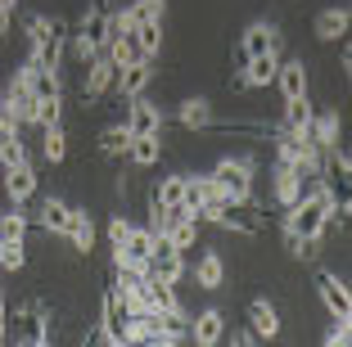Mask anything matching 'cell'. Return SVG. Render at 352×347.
<instances>
[{
	"label": "cell",
	"mask_w": 352,
	"mask_h": 347,
	"mask_svg": "<svg viewBox=\"0 0 352 347\" xmlns=\"http://www.w3.org/2000/svg\"><path fill=\"white\" fill-rule=\"evenodd\" d=\"M10 117V109H5V77H0V122Z\"/></svg>",
	"instance_id": "cell-45"
},
{
	"label": "cell",
	"mask_w": 352,
	"mask_h": 347,
	"mask_svg": "<svg viewBox=\"0 0 352 347\" xmlns=\"http://www.w3.org/2000/svg\"><path fill=\"white\" fill-rule=\"evenodd\" d=\"M334 199H339V194H334V185H325V181L307 185L298 203L280 212V230H294V235H302V239H325V235H330Z\"/></svg>",
	"instance_id": "cell-1"
},
{
	"label": "cell",
	"mask_w": 352,
	"mask_h": 347,
	"mask_svg": "<svg viewBox=\"0 0 352 347\" xmlns=\"http://www.w3.org/2000/svg\"><path fill=\"white\" fill-rule=\"evenodd\" d=\"M140 347H186L181 338H149V343H140Z\"/></svg>",
	"instance_id": "cell-43"
},
{
	"label": "cell",
	"mask_w": 352,
	"mask_h": 347,
	"mask_svg": "<svg viewBox=\"0 0 352 347\" xmlns=\"http://www.w3.org/2000/svg\"><path fill=\"white\" fill-rule=\"evenodd\" d=\"M181 194H186V172H172V176H163V181L149 190V199H154L158 208H167V212H176L181 208Z\"/></svg>",
	"instance_id": "cell-32"
},
{
	"label": "cell",
	"mask_w": 352,
	"mask_h": 347,
	"mask_svg": "<svg viewBox=\"0 0 352 347\" xmlns=\"http://www.w3.org/2000/svg\"><path fill=\"white\" fill-rule=\"evenodd\" d=\"M280 59H285V45L258 54V59H244V72H235V77H230V91H262V86H271V82H276Z\"/></svg>",
	"instance_id": "cell-6"
},
{
	"label": "cell",
	"mask_w": 352,
	"mask_h": 347,
	"mask_svg": "<svg viewBox=\"0 0 352 347\" xmlns=\"http://www.w3.org/2000/svg\"><path fill=\"white\" fill-rule=\"evenodd\" d=\"M244 316H249V334L253 338H267V343H276L280 338V311H276V302H267V298H253L249 306H244Z\"/></svg>",
	"instance_id": "cell-17"
},
{
	"label": "cell",
	"mask_w": 352,
	"mask_h": 347,
	"mask_svg": "<svg viewBox=\"0 0 352 347\" xmlns=\"http://www.w3.org/2000/svg\"><path fill=\"white\" fill-rule=\"evenodd\" d=\"M302 190H307V185H302L298 176H294V167H289V163H276V167H271V199H276L280 212L298 203Z\"/></svg>",
	"instance_id": "cell-23"
},
{
	"label": "cell",
	"mask_w": 352,
	"mask_h": 347,
	"mask_svg": "<svg viewBox=\"0 0 352 347\" xmlns=\"http://www.w3.org/2000/svg\"><path fill=\"white\" fill-rule=\"evenodd\" d=\"M186 343H195V347H221V343H226V316H221L217 306H204V311L190 320Z\"/></svg>",
	"instance_id": "cell-12"
},
{
	"label": "cell",
	"mask_w": 352,
	"mask_h": 347,
	"mask_svg": "<svg viewBox=\"0 0 352 347\" xmlns=\"http://www.w3.org/2000/svg\"><path fill=\"white\" fill-rule=\"evenodd\" d=\"M348 27H352V10L348 5H330V10H321L316 14V41H325V45H334V41H348Z\"/></svg>",
	"instance_id": "cell-19"
},
{
	"label": "cell",
	"mask_w": 352,
	"mask_h": 347,
	"mask_svg": "<svg viewBox=\"0 0 352 347\" xmlns=\"http://www.w3.org/2000/svg\"><path fill=\"white\" fill-rule=\"evenodd\" d=\"M217 225H221V230H230V235H249V239H258L262 230H267V208H262L258 199H239V203H221V212H217Z\"/></svg>",
	"instance_id": "cell-4"
},
{
	"label": "cell",
	"mask_w": 352,
	"mask_h": 347,
	"mask_svg": "<svg viewBox=\"0 0 352 347\" xmlns=\"http://www.w3.org/2000/svg\"><path fill=\"white\" fill-rule=\"evenodd\" d=\"M321 347H352V325H334Z\"/></svg>",
	"instance_id": "cell-40"
},
{
	"label": "cell",
	"mask_w": 352,
	"mask_h": 347,
	"mask_svg": "<svg viewBox=\"0 0 352 347\" xmlns=\"http://www.w3.org/2000/svg\"><path fill=\"white\" fill-rule=\"evenodd\" d=\"M68 221H73V203H63V199H41V208H36V216H32V225H41L45 235H59L68 230Z\"/></svg>",
	"instance_id": "cell-26"
},
{
	"label": "cell",
	"mask_w": 352,
	"mask_h": 347,
	"mask_svg": "<svg viewBox=\"0 0 352 347\" xmlns=\"http://www.w3.org/2000/svg\"><path fill=\"white\" fill-rule=\"evenodd\" d=\"M221 203H226V199L217 194L212 176H208V172H195V176H190L186 172V194H181V208H186L195 221H217Z\"/></svg>",
	"instance_id": "cell-3"
},
{
	"label": "cell",
	"mask_w": 352,
	"mask_h": 347,
	"mask_svg": "<svg viewBox=\"0 0 352 347\" xmlns=\"http://www.w3.org/2000/svg\"><path fill=\"white\" fill-rule=\"evenodd\" d=\"M104 347H126V343H104Z\"/></svg>",
	"instance_id": "cell-47"
},
{
	"label": "cell",
	"mask_w": 352,
	"mask_h": 347,
	"mask_svg": "<svg viewBox=\"0 0 352 347\" xmlns=\"http://www.w3.org/2000/svg\"><path fill=\"white\" fill-rule=\"evenodd\" d=\"M131 10H135V23H163L167 0H131Z\"/></svg>",
	"instance_id": "cell-37"
},
{
	"label": "cell",
	"mask_w": 352,
	"mask_h": 347,
	"mask_svg": "<svg viewBox=\"0 0 352 347\" xmlns=\"http://www.w3.org/2000/svg\"><path fill=\"white\" fill-rule=\"evenodd\" d=\"M77 32H82L86 41L104 45V41H109V32H113V5H109V0H86L82 19H77Z\"/></svg>",
	"instance_id": "cell-16"
},
{
	"label": "cell",
	"mask_w": 352,
	"mask_h": 347,
	"mask_svg": "<svg viewBox=\"0 0 352 347\" xmlns=\"http://www.w3.org/2000/svg\"><path fill=\"white\" fill-rule=\"evenodd\" d=\"M176 122L186 126V131H208V126H217L212 100H204V95H190V100H181V104H176Z\"/></svg>",
	"instance_id": "cell-24"
},
{
	"label": "cell",
	"mask_w": 352,
	"mask_h": 347,
	"mask_svg": "<svg viewBox=\"0 0 352 347\" xmlns=\"http://www.w3.org/2000/svg\"><path fill=\"white\" fill-rule=\"evenodd\" d=\"M63 239H68V244H73V253H82V257L95 253V221L82 212V208H73V221H68Z\"/></svg>",
	"instance_id": "cell-28"
},
{
	"label": "cell",
	"mask_w": 352,
	"mask_h": 347,
	"mask_svg": "<svg viewBox=\"0 0 352 347\" xmlns=\"http://www.w3.org/2000/svg\"><path fill=\"white\" fill-rule=\"evenodd\" d=\"M186 271H190L186 253H176L167 239H158L154 253H149V280H163V284H181V280H186Z\"/></svg>",
	"instance_id": "cell-11"
},
{
	"label": "cell",
	"mask_w": 352,
	"mask_h": 347,
	"mask_svg": "<svg viewBox=\"0 0 352 347\" xmlns=\"http://www.w3.org/2000/svg\"><path fill=\"white\" fill-rule=\"evenodd\" d=\"M0 185H5V199H10L14 208H23V203H32L36 199V163H14V167H0Z\"/></svg>",
	"instance_id": "cell-9"
},
{
	"label": "cell",
	"mask_w": 352,
	"mask_h": 347,
	"mask_svg": "<svg viewBox=\"0 0 352 347\" xmlns=\"http://www.w3.org/2000/svg\"><path fill=\"white\" fill-rule=\"evenodd\" d=\"M113 77H118V68L104 59V54L95 63H86V68H82V91H77L82 104H100L104 95H113Z\"/></svg>",
	"instance_id": "cell-13"
},
{
	"label": "cell",
	"mask_w": 352,
	"mask_h": 347,
	"mask_svg": "<svg viewBox=\"0 0 352 347\" xmlns=\"http://www.w3.org/2000/svg\"><path fill=\"white\" fill-rule=\"evenodd\" d=\"M28 230H32V216L23 208H0V244H28Z\"/></svg>",
	"instance_id": "cell-29"
},
{
	"label": "cell",
	"mask_w": 352,
	"mask_h": 347,
	"mask_svg": "<svg viewBox=\"0 0 352 347\" xmlns=\"http://www.w3.org/2000/svg\"><path fill=\"white\" fill-rule=\"evenodd\" d=\"M212 185L226 203H239V199H253V181H258V158L253 153H226L212 167Z\"/></svg>",
	"instance_id": "cell-2"
},
{
	"label": "cell",
	"mask_w": 352,
	"mask_h": 347,
	"mask_svg": "<svg viewBox=\"0 0 352 347\" xmlns=\"http://www.w3.org/2000/svg\"><path fill=\"white\" fill-rule=\"evenodd\" d=\"M28 158V140H23V126H14L10 117L0 122V167H14Z\"/></svg>",
	"instance_id": "cell-30"
},
{
	"label": "cell",
	"mask_w": 352,
	"mask_h": 347,
	"mask_svg": "<svg viewBox=\"0 0 352 347\" xmlns=\"http://www.w3.org/2000/svg\"><path fill=\"white\" fill-rule=\"evenodd\" d=\"M5 109H10V122L14 126H32V113H36V91H32L28 72H14L5 82Z\"/></svg>",
	"instance_id": "cell-8"
},
{
	"label": "cell",
	"mask_w": 352,
	"mask_h": 347,
	"mask_svg": "<svg viewBox=\"0 0 352 347\" xmlns=\"http://www.w3.org/2000/svg\"><path fill=\"white\" fill-rule=\"evenodd\" d=\"M316 293H321L325 311H330L334 325H352V293H348V280H339L334 271H321L316 276Z\"/></svg>",
	"instance_id": "cell-7"
},
{
	"label": "cell",
	"mask_w": 352,
	"mask_h": 347,
	"mask_svg": "<svg viewBox=\"0 0 352 347\" xmlns=\"http://www.w3.org/2000/svg\"><path fill=\"white\" fill-rule=\"evenodd\" d=\"M140 311L145 316H167V320H190L176 284H163V280H140Z\"/></svg>",
	"instance_id": "cell-5"
},
{
	"label": "cell",
	"mask_w": 352,
	"mask_h": 347,
	"mask_svg": "<svg viewBox=\"0 0 352 347\" xmlns=\"http://www.w3.org/2000/svg\"><path fill=\"white\" fill-rule=\"evenodd\" d=\"M163 158V131L158 135H131V149H126V163L131 167H158Z\"/></svg>",
	"instance_id": "cell-31"
},
{
	"label": "cell",
	"mask_w": 352,
	"mask_h": 347,
	"mask_svg": "<svg viewBox=\"0 0 352 347\" xmlns=\"http://www.w3.org/2000/svg\"><path fill=\"white\" fill-rule=\"evenodd\" d=\"M131 216H126V212H118V216H109V244H113V248H122L126 244V235H131Z\"/></svg>",
	"instance_id": "cell-39"
},
{
	"label": "cell",
	"mask_w": 352,
	"mask_h": 347,
	"mask_svg": "<svg viewBox=\"0 0 352 347\" xmlns=\"http://www.w3.org/2000/svg\"><path fill=\"white\" fill-rule=\"evenodd\" d=\"M311 117H316V109H311V95H298V100H285V122H280V131L307 144V135H311Z\"/></svg>",
	"instance_id": "cell-20"
},
{
	"label": "cell",
	"mask_w": 352,
	"mask_h": 347,
	"mask_svg": "<svg viewBox=\"0 0 352 347\" xmlns=\"http://www.w3.org/2000/svg\"><path fill=\"white\" fill-rule=\"evenodd\" d=\"M280 235H285V248H289L294 262H316V253H321V239H302V235H294V230H280Z\"/></svg>",
	"instance_id": "cell-36"
},
{
	"label": "cell",
	"mask_w": 352,
	"mask_h": 347,
	"mask_svg": "<svg viewBox=\"0 0 352 347\" xmlns=\"http://www.w3.org/2000/svg\"><path fill=\"white\" fill-rule=\"evenodd\" d=\"M271 86H280V95H285V100H298V95H307V86H311L307 63H302V59H280L276 82H271Z\"/></svg>",
	"instance_id": "cell-25"
},
{
	"label": "cell",
	"mask_w": 352,
	"mask_h": 347,
	"mask_svg": "<svg viewBox=\"0 0 352 347\" xmlns=\"http://www.w3.org/2000/svg\"><path fill=\"white\" fill-rule=\"evenodd\" d=\"M0 10H10V14H14V10H19V0H0Z\"/></svg>",
	"instance_id": "cell-46"
},
{
	"label": "cell",
	"mask_w": 352,
	"mask_h": 347,
	"mask_svg": "<svg viewBox=\"0 0 352 347\" xmlns=\"http://www.w3.org/2000/svg\"><path fill=\"white\" fill-rule=\"evenodd\" d=\"M0 347H10V338H0Z\"/></svg>",
	"instance_id": "cell-48"
},
{
	"label": "cell",
	"mask_w": 352,
	"mask_h": 347,
	"mask_svg": "<svg viewBox=\"0 0 352 347\" xmlns=\"http://www.w3.org/2000/svg\"><path fill=\"white\" fill-rule=\"evenodd\" d=\"M226 347H258V338L249 334V329H235V334H230V343Z\"/></svg>",
	"instance_id": "cell-41"
},
{
	"label": "cell",
	"mask_w": 352,
	"mask_h": 347,
	"mask_svg": "<svg viewBox=\"0 0 352 347\" xmlns=\"http://www.w3.org/2000/svg\"><path fill=\"white\" fill-rule=\"evenodd\" d=\"M0 293H5V289H0Z\"/></svg>",
	"instance_id": "cell-49"
},
{
	"label": "cell",
	"mask_w": 352,
	"mask_h": 347,
	"mask_svg": "<svg viewBox=\"0 0 352 347\" xmlns=\"http://www.w3.org/2000/svg\"><path fill=\"white\" fill-rule=\"evenodd\" d=\"M10 27H14V14H10V10H0V41L10 36Z\"/></svg>",
	"instance_id": "cell-44"
},
{
	"label": "cell",
	"mask_w": 352,
	"mask_h": 347,
	"mask_svg": "<svg viewBox=\"0 0 352 347\" xmlns=\"http://www.w3.org/2000/svg\"><path fill=\"white\" fill-rule=\"evenodd\" d=\"M167 122V113L158 109L149 95H140V100H126V113H122V126L131 135H158Z\"/></svg>",
	"instance_id": "cell-10"
},
{
	"label": "cell",
	"mask_w": 352,
	"mask_h": 347,
	"mask_svg": "<svg viewBox=\"0 0 352 347\" xmlns=\"http://www.w3.org/2000/svg\"><path fill=\"white\" fill-rule=\"evenodd\" d=\"M307 144H316V149H339L343 144V113L339 109H316Z\"/></svg>",
	"instance_id": "cell-18"
},
{
	"label": "cell",
	"mask_w": 352,
	"mask_h": 347,
	"mask_svg": "<svg viewBox=\"0 0 352 347\" xmlns=\"http://www.w3.org/2000/svg\"><path fill=\"white\" fill-rule=\"evenodd\" d=\"M122 320H126V311H122V302H118L113 284H109V289H104V298H100V338H104V343H118Z\"/></svg>",
	"instance_id": "cell-27"
},
{
	"label": "cell",
	"mask_w": 352,
	"mask_h": 347,
	"mask_svg": "<svg viewBox=\"0 0 352 347\" xmlns=\"http://www.w3.org/2000/svg\"><path fill=\"white\" fill-rule=\"evenodd\" d=\"M0 338H10V302L0 293Z\"/></svg>",
	"instance_id": "cell-42"
},
{
	"label": "cell",
	"mask_w": 352,
	"mask_h": 347,
	"mask_svg": "<svg viewBox=\"0 0 352 347\" xmlns=\"http://www.w3.org/2000/svg\"><path fill=\"white\" fill-rule=\"evenodd\" d=\"M28 266V244H0V271H23Z\"/></svg>",
	"instance_id": "cell-38"
},
{
	"label": "cell",
	"mask_w": 352,
	"mask_h": 347,
	"mask_svg": "<svg viewBox=\"0 0 352 347\" xmlns=\"http://www.w3.org/2000/svg\"><path fill=\"white\" fill-rule=\"evenodd\" d=\"M41 158H45L50 167H59L63 158H68V131H63V122L41 126Z\"/></svg>",
	"instance_id": "cell-33"
},
{
	"label": "cell",
	"mask_w": 352,
	"mask_h": 347,
	"mask_svg": "<svg viewBox=\"0 0 352 347\" xmlns=\"http://www.w3.org/2000/svg\"><path fill=\"white\" fill-rule=\"evenodd\" d=\"M131 36H135L140 59H158V50H163V23H135Z\"/></svg>",
	"instance_id": "cell-35"
},
{
	"label": "cell",
	"mask_w": 352,
	"mask_h": 347,
	"mask_svg": "<svg viewBox=\"0 0 352 347\" xmlns=\"http://www.w3.org/2000/svg\"><path fill=\"white\" fill-rule=\"evenodd\" d=\"M190 276H195V284L204 289V293H217V289L226 284V257H221L217 248H204Z\"/></svg>",
	"instance_id": "cell-21"
},
{
	"label": "cell",
	"mask_w": 352,
	"mask_h": 347,
	"mask_svg": "<svg viewBox=\"0 0 352 347\" xmlns=\"http://www.w3.org/2000/svg\"><path fill=\"white\" fill-rule=\"evenodd\" d=\"M199 235H204V221H195L186 208H176V212H172V225L163 230V239L176 248V253H190V248L199 244Z\"/></svg>",
	"instance_id": "cell-22"
},
{
	"label": "cell",
	"mask_w": 352,
	"mask_h": 347,
	"mask_svg": "<svg viewBox=\"0 0 352 347\" xmlns=\"http://www.w3.org/2000/svg\"><path fill=\"white\" fill-rule=\"evenodd\" d=\"M95 144H100L104 158H126V149H131V131H126L122 122H113V126H104V131L95 135Z\"/></svg>",
	"instance_id": "cell-34"
},
{
	"label": "cell",
	"mask_w": 352,
	"mask_h": 347,
	"mask_svg": "<svg viewBox=\"0 0 352 347\" xmlns=\"http://www.w3.org/2000/svg\"><path fill=\"white\" fill-rule=\"evenodd\" d=\"M149 86H154V59H140L131 63V68H122L113 77V95L118 100H140V95H149Z\"/></svg>",
	"instance_id": "cell-15"
},
{
	"label": "cell",
	"mask_w": 352,
	"mask_h": 347,
	"mask_svg": "<svg viewBox=\"0 0 352 347\" xmlns=\"http://www.w3.org/2000/svg\"><path fill=\"white\" fill-rule=\"evenodd\" d=\"M276 45H285V36H280V27L267 23V19L249 23V27L239 32V59H258V54L276 50Z\"/></svg>",
	"instance_id": "cell-14"
}]
</instances>
